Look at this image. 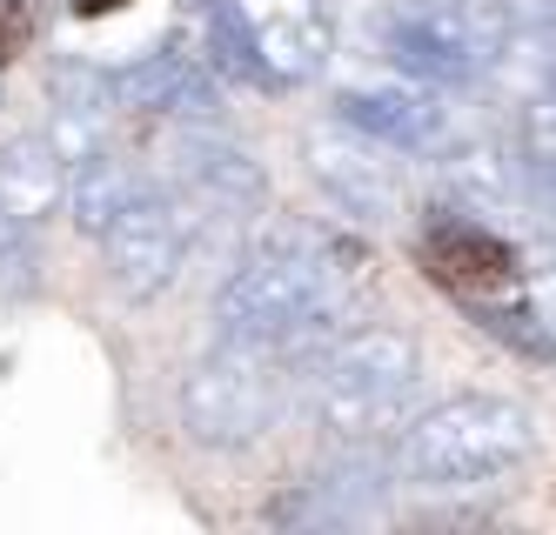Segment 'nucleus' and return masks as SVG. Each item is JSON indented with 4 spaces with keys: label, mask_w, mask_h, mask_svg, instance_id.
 I'll return each mask as SVG.
<instances>
[{
    "label": "nucleus",
    "mask_w": 556,
    "mask_h": 535,
    "mask_svg": "<svg viewBox=\"0 0 556 535\" xmlns=\"http://www.w3.org/2000/svg\"><path fill=\"white\" fill-rule=\"evenodd\" d=\"M242 21L255 34V54L275 88H302L336 54V14L329 0H242Z\"/></svg>",
    "instance_id": "8"
},
{
    "label": "nucleus",
    "mask_w": 556,
    "mask_h": 535,
    "mask_svg": "<svg viewBox=\"0 0 556 535\" xmlns=\"http://www.w3.org/2000/svg\"><path fill=\"white\" fill-rule=\"evenodd\" d=\"M543 48H549V61H556V14H549V27H543Z\"/></svg>",
    "instance_id": "20"
},
{
    "label": "nucleus",
    "mask_w": 556,
    "mask_h": 535,
    "mask_svg": "<svg viewBox=\"0 0 556 535\" xmlns=\"http://www.w3.org/2000/svg\"><path fill=\"white\" fill-rule=\"evenodd\" d=\"M523 8H536V14H556V0H523Z\"/></svg>",
    "instance_id": "22"
},
{
    "label": "nucleus",
    "mask_w": 556,
    "mask_h": 535,
    "mask_svg": "<svg viewBox=\"0 0 556 535\" xmlns=\"http://www.w3.org/2000/svg\"><path fill=\"white\" fill-rule=\"evenodd\" d=\"M181 154H188L181 175H188L194 201H208L215 215H255L262 201H268V181H262V168H255L242 148H228L215 135H188Z\"/></svg>",
    "instance_id": "15"
},
{
    "label": "nucleus",
    "mask_w": 556,
    "mask_h": 535,
    "mask_svg": "<svg viewBox=\"0 0 556 535\" xmlns=\"http://www.w3.org/2000/svg\"><path fill=\"white\" fill-rule=\"evenodd\" d=\"M101 8H122V0H81V14H101Z\"/></svg>",
    "instance_id": "21"
},
{
    "label": "nucleus",
    "mask_w": 556,
    "mask_h": 535,
    "mask_svg": "<svg viewBox=\"0 0 556 535\" xmlns=\"http://www.w3.org/2000/svg\"><path fill=\"white\" fill-rule=\"evenodd\" d=\"M536 456V416L509 395H450L422 408L416 422H403L395 435L389 469L409 488L450 496V488H490L503 475H516Z\"/></svg>",
    "instance_id": "2"
},
{
    "label": "nucleus",
    "mask_w": 556,
    "mask_h": 535,
    "mask_svg": "<svg viewBox=\"0 0 556 535\" xmlns=\"http://www.w3.org/2000/svg\"><path fill=\"white\" fill-rule=\"evenodd\" d=\"M382 48L422 88H469L509 48V21L496 0H395L382 14Z\"/></svg>",
    "instance_id": "4"
},
{
    "label": "nucleus",
    "mask_w": 556,
    "mask_h": 535,
    "mask_svg": "<svg viewBox=\"0 0 556 535\" xmlns=\"http://www.w3.org/2000/svg\"><path fill=\"white\" fill-rule=\"evenodd\" d=\"M188 241H194V215L188 201L175 194H141L135 208H122L101 234V262H108V281L122 288L128 302H154L162 288H175L181 262H188Z\"/></svg>",
    "instance_id": "6"
},
{
    "label": "nucleus",
    "mask_w": 556,
    "mask_h": 535,
    "mask_svg": "<svg viewBox=\"0 0 556 535\" xmlns=\"http://www.w3.org/2000/svg\"><path fill=\"white\" fill-rule=\"evenodd\" d=\"M282 355H255V348H215L188 368L181 382V429L202 448H249L282 422Z\"/></svg>",
    "instance_id": "5"
},
{
    "label": "nucleus",
    "mask_w": 556,
    "mask_h": 535,
    "mask_svg": "<svg viewBox=\"0 0 556 535\" xmlns=\"http://www.w3.org/2000/svg\"><path fill=\"white\" fill-rule=\"evenodd\" d=\"M41 288V255H34V228L0 208V302H27Z\"/></svg>",
    "instance_id": "17"
},
{
    "label": "nucleus",
    "mask_w": 556,
    "mask_h": 535,
    "mask_svg": "<svg viewBox=\"0 0 556 535\" xmlns=\"http://www.w3.org/2000/svg\"><path fill=\"white\" fill-rule=\"evenodd\" d=\"M0 208L27 228H41L54 208H67V154L48 135H14L0 148Z\"/></svg>",
    "instance_id": "14"
},
{
    "label": "nucleus",
    "mask_w": 556,
    "mask_h": 535,
    "mask_svg": "<svg viewBox=\"0 0 556 535\" xmlns=\"http://www.w3.org/2000/svg\"><path fill=\"white\" fill-rule=\"evenodd\" d=\"M141 194H148V181L128 168V161H114L108 148L88 154V161H67V215H74V228L94 234V241L108 234V221L122 208H135Z\"/></svg>",
    "instance_id": "16"
},
{
    "label": "nucleus",
    "mask_w": 556,
    "mask_h": 535,
    "mask_svg": "<svg viewBox=\"0 0 556 535\" xmlns=\"http://www.w3.org/2000/svg\"><path fill=\"white\" fill-rule=\"evenodd\" d=\"M114 101L135 107V114L215 120V107H222V80H215V74H202L194 61H181L175 48H162V54H141L135 67L114 74Z\"/></svg>",
    "instance_id": "12"
},
{
    "label": "nucleus",
    "mask_w": 556,
    "mask_h": 535,
    "mask_svg": "<svg viewBox=\"0 0 556 535\" xmlns=\"http://www.w3.org/2000/svg\"><path fill=\"white\" fill-rule=\"evenodd\" d=\"M422 268L443 281V288H456V295H469V302H496L503 288H516L509 241H496L483 221H463V215L429 221V234H422Z\"/></svg>",
    "instance_id": "11"
},
{
    "label": "nucleus",
    "mask_w": 556,
    "mask_h": 535,
    "mask_svg": "<svg viewBox=\"0 0 556 535\" xmlns=\"http://www.w3.org/2000/svg\"><path fill=\"white\" fill-rule=\"evenodd\" d=\"M48 101H54V148L67 161H88L108 148V114H114V80L88 61H61L48 80Z\"/></svg>",
    "instance_id": "13"
},
{
    "label": "nucleus",
    "mask_w": 556,
    "mask_h": 535,
    "mask_svg": "<svg viewBox=\"0 0 556 535\" xmlns=\"http://www.w3.org/2000/svg\"><path fill=\"white\" fill-rule=\"evenodd\" d=\"M523 141H530V161H536V168L556 175V94L530 101V114H523Z\"/></svg>",
    "instance_id": "19"
},
{
    "label": "nucleus",
    "mask_w": 556,
    "mask_h": 535,
    "mask_svg": "<svg viewBox=\"0 0 556 535\" xmlns=\"http://www.w3.org/2000/svg\"><path fill=\"white\" fill-rule=\"evenodd\" d=\"M349 308V268H336L329 241H268L255 262L228 275L215 295V342L255 355H295Z\"/></svg>",
    "instance_id": "1"
},
{
    "label": "nucleus",
    "mask_w": 556,
    "mask_h": 535,
    "mask_svg": "<svg viewBox=\"0 0 556 535\" xmlns=\"http://www.w3.org/2000/svg\"><path fill=\"white\" fill-rule=\"evenodd\" d=\"M336 114L349 120V128H363L376 135L382 148L395 154H450L456 148V128H450V114L435 107V94L422 88H342Z\"/></svg>",
    "instance_id": "9"
},
{
    "label": "nucleus",
    "mask_w": 556,
    "mask_h": 535,
    "mask_svg": "<svg viewBox=\"0 0 556 535\" xmlns=\"http://www.w3.org/2000/svg\"><path fill=\"white\" fill-rule=\"evenodd\" d=\"M422 382V348L416 335L389 321L349 328L336 335L308 368V408L336 442H376L382 429L403 422V408Z\"/></svg>",
    "instance_id": "3"
},
{
    "label": "nucleus",
    "mask_w": 556,
    "mask_h": 535,
    "mask_svg": "<svg viewBox=\"0 0 556 535\" xmlns=\"http://www.w3.org/2000/svg\"><path fill=\"white\" fill-rule=\"evenodd\" d=\"M34 34H41V8H34V0H0V67L14 54H27Z\"/></svg>",
    "instance_id": "18"
},
{
    "label": "nucleus",
    "mask_w": 556,
    "mask_h": 535,
    "mask_svg": "<svg viewBox=\"0 0 556 535\" xmlns=\"http://www.w3.org/2000/svg\"><path fill=\"white\" fill-rule=\"evenodd\" d=\"M168 48L181 61H194L202 74H215L222 88H228V80H235V88H275L262 54H255V34L242 21V0H188Z\"/></svg>",
    "instance_id": "10"
},
{
    "label": "nucleus",
    "mask_w": 556,
    "mask_h": 535,
    "mask_svg": "<svg viewBox=\"0 0 556 535\" xmlns=\"http://www.w3.org/2000/svg\"><path fill=\"white\" fill-rule=\"evenodd\" d=\"M308 175L315 188H323L342 215L355 221H389V215H403V168H395V148H382L376 135L363 128H349V120L336 114L329 128H308Z\"/></svg>",
    "instance_id": "7"
}]
</instances>
